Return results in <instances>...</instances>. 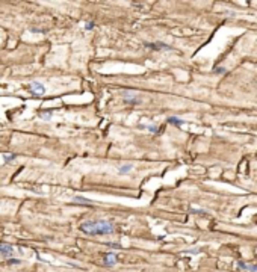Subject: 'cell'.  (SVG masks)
Segmentation results:
<instances>
[{
	"instance_id": "cell-1",
	"label": "cell",
	"mask_w": 257,
	"mask_h": 272,
	"mask_svg": "<svg viewBox=\"0 0 257 272\" xmlns=\"http://www.w3.org/2000/svg\"><path fill=\"white\" fill-rule=\"evenodd\" d=\"M80 231H83L88 236H104L112 234L115 231V227L110 221L100 219V221H86L80 224Z\"/></svg>"
},
{
	"instance_id": "cell-3",
	"label": "cell",
	"mask_w": 257,
	"mask_h": 272,
	"mask_svg": "<svg viewBox=\"0 0 257 272\" xmlns=\"http://www.w3.org/2000/svg\"><path fill=\"white\" fill-rule=\"evenodd\" d=\"M0 257L6 260L14 257V247L11 243H0Z\"/></svg>"
},
{
	"instance_id": "cell-19",
	"label": "cell",
	"mask_w": 257,
	"mask_h": 272,
	"mask_svg": "<svg viewBox=\"0 0 257 272\" xmlns=\"http://www.w3.org/2000/svg\"><path fill=\"white\" fill-rule=\"evenodd\" d=\"M198 248H195V249H188V251H184V253H191V254H197V253H198Z\"/></svg>"
},
{
	"instance_id": "cell-8",
	"label": "cell",
	"mask_w": 257,
	"mask_h": 272,
	"mask_svg": "<svg viewBox=\"0 0 257 272\" xmlns=\"http://www.w3.org/2000/svg\"><path fill=\"white\" fill-rule=\"evenodd\" d=\"M133 169V163L132 162H129V163H123L120 168H118V174H129V172Z\"/></svg>"
},
{
	"instance_id": "cell-18",
	"label": "cell",
	"mask_w": 257,
	"mask_h": 272,
	"mask_svg": "<svg viewBox=\"0 0 257 272\" xmlns=\"http://www.w3.org/2000/svg\"><path fill=\"white\" fill-rule=\"evenodd\" d=\"M227 70L225 68H215V73H218V74H222V73H225Z\"/></svg>"
},
{
	"instance_id": "cell-12",
	"label": "cell",
	"mask_w": 257,
	"mask_h": 272,
	"mask_svg": "<svg viewBox=\"0 0 257 272\" xmlns=\"http://www.w3.org/2000/svg\"><path fill=\"white\" fill-rule=\"evenodd\" d=\"M15 159H17V154H14V153H8V154H5V156H3V160H5L6 163L14 162Z\"/></svg>"
},
{
	"instance_id": "cell-5",
	"label": "cell",
	"mask_w": 257,
	"mask_h": 272,
	"mask_svg": "<svg viewBox=\"0 0 257 272\" xmlns=\"http://www.w3.org/2000/svg\"><path fill=\"white\" fill-rule=\"evenodd\" d=\"M117 260H118V257H117L115 253H106L103 256V264L104 266H115Z\"/></svg>"
},
{
	"instance_id": "cell-14",
	"label": "cell",
	"mask_w": 257,
	"mask_h": 272,
	"mask_svg": "<svg viewBox=\"0 0 257 272\" xmlns=\"http://www.w3.org/2000/svg\"><path fill=\"white\" fill-rule=\"evenodd\" d=\"M51 114H53L51 110H44V112H41V114H39V116H41L42 119H50Z\"/></svg>"
},
{
	"instance_id": "cell-9",
	"label": "cell",
	"mask_w": 257,
	"mask_h": 272,
	"mask_svg": "<svg viewBox=\"0 0 257 272\" xmlns=\"http://www.w3.org/2000/svg\"><path fill=\"white\" fill-rule=\"evenodd\" d=\"M168 123H169L171 125H177V127H182V125L184 124L183 119L177 118V116H169V118H168Z\"/></svg>"
},
{
	"instance_id": "cell-16",
	"label": "cell",
	"mask_w": 257,
	"mask_h": 272,
	"mask_svg": "<svg viewBox=\"0 0 257 272\" xmlns=\"http://www.w3.org/2000/svg\"><path fill=\"white\" fill-rule=\"evenodd\" d=\"M109 248H121V245L120 243H106Z\"/></svg>"
},
{
	"instance_id": "cell-4",
	"label": "cell",
	"mask_w": 257,
	"mask_h": 272,
	"mask_svg": "<svg viewBox=\"0 0 257 272\" xmlns=\"http://www.w3.org/2000/svg\"><path fill=\"white\" fill-rule=\"evenodd\" d=\"M29 91H30L34 95H44L47 89H45V86H44L42 83H39V82H32V83L29 85Z\"/></svg>"
},
{
	"instance_id": "cell-15",
	"label": "cell",
	"mask_w": 257,
	"mask_h": 272,
	"mask_svg": "<svg viewBox=\"0 0 257 272\" xmlns=\"http://www.w3.org/2000/svg\"><path fill=\"white\" fill-rule=\"evenodd\" d=\"M94 27H95V24L92 23V21H88L86 24H85V30H92Z\"/></svg>"
},
{
	"instance_id": "cell-17",
	"label": "cell",
	"mask_w": 257,
	"mask_h": 272,
	"mask_svg": "<svg viewBox=\"0 0 257 272\" xmlns=\"http://www.w3.org/2000/svg\"><path fill=\"white\" fill-rule=\"evenodd\" d=\"M192 213H206V210H200V209H191Z\"/></svg>"
},
{
	"instance_id": "cell-13",
	"label": "cell",
	"mask_w": 257,
	"mask_h": 272,
	"mask_svg": "<svg viewBox=\"0 0 257 272\" xmlns=\"http://www.w3.org/2000/svg\"><path fill=\"white\" fill-rule=\"evenodd\" d=\"M6 263H8L9 266H12V264H20V263H21V260H20V258H14V257H11V258H8V260H6Z\"/></svg>"
},
{
	"instance_id": "cell-2",
	"label": "cell",
	"mask_w": 257,
	"mask_h": 272,
	"mask_svg": "<svg viewBox=\"0 0 257 272\" xmlns=\"http://www.w3.org/2000/svg\"><path fill=\"white\" fill-rule=\"evenodd\" d=\"M123 101L127 103V104H138V103H141V98H139V95H138L135 91L124 89L123 91Z\"/></svg>"
},
{
	"instance_id": "cell-7",
	"label": "cell",
	"mask_w": 257,
	"mask_h": 272,
	"mask_svg": "<svg viewBox=\"0 0 257 272\" xmlns=\"http://www.w3.org/2000/svg\"><path fill=\"white\" fill-rule=\"evenodd\" d=\"M238 268L242 269V271H247V272H257V264H247L242 260L238 262Z\"/></svg>"
},
{
	"instance_id": "cell-11",
	"label": "cell",
	"mask_w": 257,
	"mask_h": 272,
	"mask_svg": "<svg viewBox=\"0 0 257 272\" xmlns=\"http://www.w3.org/2000/svg\"><path fill=\"white\" fill-rule=\"evenodd\" d=\"M73 201H74V203H85V204H91V203H92L91 200H88V198H85V197H79V195H76V197L73 198Z\"/></svg>"
},
{
	"instance_id": "cell-10",
	"label": "cell",
	"mask_w": 257,
	"mask_h": 272,
	"mask_svg": "<svg viewBox=\"0 0 257 272\" xmlns=\"http://www.w3.org/2000/svg\"><path fill=\"white\" fill-rule=\"evenodd\" d=\"M138 127L139 129H147V130H150L151 133H159V127H157V125H144V124H139L138 125Z\"/></svg>"
},
{
	"instance_id": "cell-6",
	"label": "cell",
	"mask_w": 257,
	"mask_h": 272,
	"mask_svg": "<svg viewBox=\"0 0 257 272\" xmlns=\"http://www.w3.org/2000/svg\"><path fill=\"white\" fill-rule=\"evenodd\" d=\"M144 45L145 47H148V49H153V50H173L169 47L168 44H165V42H144Z\"/></svg>"
}]
</instances>
